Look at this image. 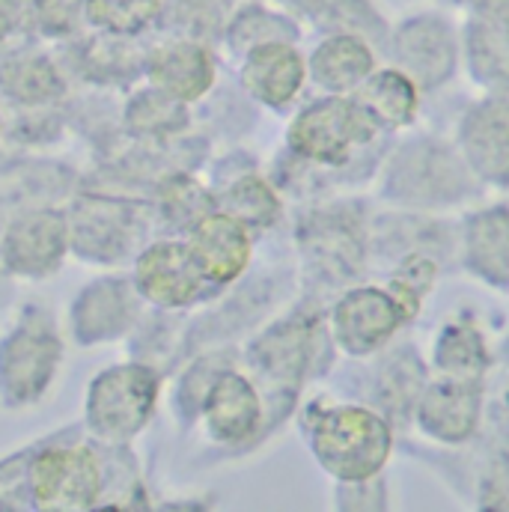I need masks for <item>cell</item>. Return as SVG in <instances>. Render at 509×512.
I'll use <instances>...</instances> for the list:
<instances>
[{
	"label": "cell",
	"instance_id": "cell-12",
	"mask_svg": "<svg viewBox=\"0 0 509 512\" xmlns=\"http://www.w3.org/2000/svg\"><path fill=\"white\" fill-rule=\"evenodd\" d=\"M245 87L265 105H286L304 84V63L295 48L283 42H262L242 72Z\"/></svg>",
	"mask_w": 509,
	"mask_h": 512
},
{
	"label": "cell",
	"instance_id": "cell-2",
	"mask_svg": "<svg viewBox=\"0 0 509 512\" xmlns=\"http://www.w3.org/2000/svg\"><path fill=\"white\" fill-rule=\"evenodd\" d=\"M376 134V120L367 114L361 102L349 99H325L310 105L289 128V143L298 155L343 164L355 143H364Z\"/></svg>",
	"mask_w": 509,
	"mask_h": 512
},
{
	"label": "cell",
	"instance_id": "cell-16",
	"mask_svg": "<svg viewBox=\"0 0 509 512\" xmlns=\"http://www.w3.org/2000/svg\"><path fill=\"white\" fill-rule=\"evenodd\" d=\"M358 102L367 108V114L384 123V126H405L414 120V111H417V87L411 78H405L402 72H379L373 75L361 93H358Z\"/></svg>",
	"mask_w": 509,
	"mask_h": 512
},
{
	"label": "cell",
	"instance_id": "cell-11",
	"mask_svg": "<svg viewBox=\"0 0 509 512\" xmlns=\"http://www.w3.org/2000/svg\"><path fill=\"white\" fill-rule=\"evenodd\" d=\"M57 364V343L36 331H18L0 358L3 387L18 399H33L45 384L51 382Z\"/></svg>",
	"mask_w": 509,
	"mask_h": 512
},
{
	"label": "cell",
	"instance_id": "cell-24",
	"mask_svg": "<svg viewBox=\"0 0 509 512\" xmlns=\"http://www.w3.org/2000/svg\"><path fill=\"white\" fill-rule=\"evenodd\" d=\"M39 9H42V21L57 30V27H69L72 21V12H75V3L72 0H39Z\"/></svg>",
	"mask_w": 509,
	"mask_h": 512
},
{
	"label": "cell",
	"instance_id": "cell-27",
	"mask_svg": "<svg viewBox=\"0 0 509 512\" xmlns=\"http://www.w3.org/2000/svg\"><path fill=\"white\" fill-rule=\"evenodd\" d=\"M504 405H507V411H509V379H507V387H504Z\"/></svg>",
	"mask_w": 509,
	"mask_h": 512
},
{
	"label": "cell",
	"instance_id": "cell-9",
	"mask_svg": "<svg viewBox=\"0 0 509 512\" xmlns=\"http://www.w3.org/2000/svg\"><path fill=\"white\" fill-rule=\"evenodd\" d=\"M480 414V390L468 379H453L441 382L426 390L420 402V423L429 435L441 441H465Z\"/></svg>",
	"mask_w": 509,
	"mask_h": 512
},
{
	"label": "cell",
	"instance_id": "cell-14",
	"mask_svg": "<svg viewBox=\"0 0 509 512\" xmlns=\"http://www.w3.org/2000/svg\"><path fill=\"white\" fill-rule=\"evenodd\" d=\"M465 152L471 164L495 179L509 182V102L477 108L465 123Z\"/></svg>",
	"mask_w": 509,
	"mask_h": 512
},
{
	"label": "cell",
	"instance_id": "cell-18",
	"mask_svg": "<svg viewBox=\"0 0 509 512\" xmlns=\"http://www.w3.org/2000/svg\"><path fill=\"white\" fill-rule=\"evenodd\" d=\"M435 361L447 373L462 379V376H477L489 364V355H486L483 337L471 325H453L441 334Z\"/></svg>",
	"mask_w": 509,
	"mask_h": 512
},
{
	"label": "cell",
	"instance_id": "cell-23",
	"mask_svg": "<svg viewBox=\"0 0 509 512\" xmlns=\"http://www.w3.org/2000/svg\"><path fill=\"white\" fill-rule=\"evenodd\" d=\"M15 75L6 78L9 90L15 96H24V99H33V96H48V93H57V78L51 72V66H45L42 60H24L12 69Z\"/></svg>",
	"mask_w": 509,
	"mask_h": 512
},
{
	"label": "cell",
	"instance_id": "cell-13",
	"mask_svg": "<svg viewBox=\"0 0 509 512\" xmlns=\"http://www.w3.org/2000/svg\"><path fill=\"white\" fill-rule=\"evenodd\" d=\"M66 251V227L57 215L39 212L12 224L6 239V259L15 271L45 274Z\"/></svg>",
	"mask_w": 509,
	"mask_h": 512
},
{
	"label": "cell",
	"instance_id": "cell-22",
	"mask_svg": "<svg viewBox=\"0 0 509 512\" xmlns=\"http://www.w3.org/2000/svg\"><path fill=\"white\" fill-rule=\"evenodd\" d=\"M474 63L483 78H501L509 81V36L486 21V27H474L471 33Z\"/></svg>",
	"mask_w": 509,
	"mask_h": 512
},
{
	"label": "cell",
	"instance_id": "cell-15",
	"mask_svg": "<svg viewBox=\"0 0 509 512\" xmlns=\"http://www.w3.org/2000/svg\"><path fill=\"white\" fill-rule=\"evenodd\" d=\"M373 69V54L355 36H334L313 54V78L325 90L343 93L358 87Z\"/></svg>",
	"mask_w": 509,
	"mask_h": 512
},
{
	"label": "cell",
	"instance_id": "cell-1",
	"mask_svg": "<svg viewBox=\"0 0 509 512\" xmlns=\"http://www.w3.org/2000/svg\"><path fill=\"white\" fill-rule=\"evenodd\" d=\"M390 426L367 408L325 411L313 429V453L340 480L364 483L376 477L390 456Z\"/></svg>",
	"mask_w": 509,
	"mask_h": 512
},
{
	"label": "cell",
	"instance_id": "cell-7",
	"mask_svg": "<svg viewBox=\"0 0 509 512\" xmlns=\"http://www.w3.org/2000/svg\"><path fill=\"white\" fill-rule=\"evenodd\" d=\"M191 251L206 277L230 283L245 271L251 259L248 227L233 215H206L191 233Z\"/></svg>",
	"mask_w": 509,
	"mask_h": 512
},
{
	"label": "cell",
	"instance_id": "cell-8",
	"mask_svg": "<svg viewBox=\"0 0 509 512\" xmlns=\"http://www.w3.org/2000/svg\"><path fill=\"white\" fill-rule=\"evenodd\" d=\"M149 78L158 93L179 102H194L212 87L215 63L206 48L194 42H173L155 51L149 63Z\"/></svg>",
	"mask_w": 509,
	"mask_h": 512
},
{
	"label": "cell",
	"instance_id": "cell-25",
	"mask_svg": "<svg viewBox=\"0 0 509 512\" xmlns=\"http://www.w3.org/2000/svg\"><path fill=\"white\" fill-rule=\"evenodd\" d=\"M486 21H489V24H495L498 30H504V33L509 36V0H489Z\"/></svg>",
	"mask_w": 509,
	"mask_h": 512
},
{
	"label": "cell",
	"instance_id": "cell-26",
	"mask_svg": "<svg viewBox=\"0 0 509 512\" xmlns=\"http://www.w3.org/2000/svg\"><path fill=\"white\" fill-rule=\"evenodd\" d=\"M12 18H15V3L12 0H0V39L9 33Z\"/></svg>",
	"mask_w": 509,
	"mask_h": 512
},
{
	"label": "cell",
	"instance_id": "cell-17",
	"mask_svg": "<svg viewBox=\"0 0 509 512\" xmlns=\"http://www.w3.org/2000/svg\"><path fill=\"white\" fill-rule=\"evenodd\" d=\"M468 254L477 271L489 274L492 280L509 277V215L489 212L471 224Z\"/></svg>",
	"mask_w": 509,
	"mask_h": 512
},
{
	"label": "cell",
	"instance_id": "cell-20",
	"mask_svg": "<svg viewBox=\"0 0 509 512\" xmlns=\"http://www.w3.org/2000/svg\"><path fill=\"white\" fill-rule=\"evenodd\" d=\"M158 9V0H87V15L114 30V33H131L140 30Z\"/></svg>",
	"mask_w": 509,
	"mask_h": 512
},
{
	"label": "cell",
	"instance_id": "cell-19",
	"mask_svg": "<svg viewBox=\"0 0 509 512\" xmlns=\"http://www.w3.org/2000/svg\"><path fill=\"white\" fill-rule=\"evenodd\" d=\"M227 203H230V215L239 218L245 227L248 224L265 227L277 215V197H274V191L262 179H256V176L236 182L233 191L227 194Z\"/></svg>",
	"mask_w": 509,
	"mask_h": 512
},
{
	"label": "cell",
	"instance_id": "cell-10",
	"mask_svg": "<svg viewBox=\"0 0 509 512\" xmlns=\"http://www.w3.org/2000/svg\"><path fill=\"white\" fill-rule=\"evenodd\" d=\"M259 414H262L259 396H256L254 384L245 376L224 373L212 384L209 399H206V420L218 441L239 444L251 438L259 426Z\"/></svg>",
	"mask_w": 509,
	"mask_h": 512
},
{
	"label": "cell",
	"instance_id": "cell-5",
	"mask_svg": "<svg viewBox=\"0 0 509 512\" xmlns=\"http://www.w3.org/2000/svg\"><path fill=\"white\" fill-rule=\"evenodd\" d=\"M402 310L390 292L382 289H355L334 310V331L346 352L370 355L382 349L402 322Z\"/></svg>",
	"mask_w": 509,
	"mask_h": 512
},
{
	"label": "cell",
	"instance_id": "cell-4",
	"mask_svg": "<svg viewBox=\"0 0 509 512\" xmlns=\"http://www.w3.org/2000/svg\"><path fill=\"white\" fill-rule=\"evenodd\" d=\"M30 486L42 510H87L99 495V465L87 447L48 450L30 468Z\"/></svg>",
	"mask_w": 509,
	"mask_h": 512
},
{
	"label": "cell",
	"instance_id": "cell-3",
	"mask_svg": "<svg viewBox=\"0 0 509 512\" xmlns=\"http://www.w3.org/2000/svg\"><path fill=\"white\" fill-rule=\"evenodd\" d=\"M155 376L143 367H123L99 376L90 387V429L105 441H126L134 435L152 405H155Z\"/></svg>",
	"mask_w": 509,
	"mask_h": 512
},
{
	"label": "cell",
	"instance_id": "cell-21",
	"mask_svg": "<svg viewBox=\"0 0 509 512\" xmlns=\"http://www.w3.org/2000/svg\"><path fill=\"white\" fill-rule=\"evenodd\" d=\"M432 280H435V265H432L429 259H420V256H417V259H408V262L396 271L393 286H390V295H393V301L399 304V310H402L405 319L417 316L420 298L426 295V289L432 286Z\"/></svg>",
	"mask_w": 509,
	"mask_h": 512
},
{
	"label": "cell",
	"instance_id": "cell-6",
	"mask_svg": "<svg viewBox=\"0 0 509 512\" xmlns=\"http://www.w3.org/2000/svg\"><path fill=\"white\" fill-rule=\"evenodd\" d=\"M203 277L206 274L191 245L161 242L137 259V286L149 301L161 307L188 304L200 292Z\"/></svg>",
	"mask_w": 509,
	"mask_h": 512
}]
</instances>
